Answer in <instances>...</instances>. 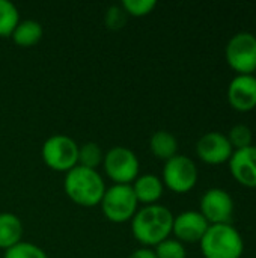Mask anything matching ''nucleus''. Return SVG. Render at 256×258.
Here are the masks:
<instances>
[{
    "label": "nucleus",
    "instance_id": "obj_20",
    "mask_svg": "<svg viewBox=\"0 0 256 258\" xmlns=\"http://www.w3.org/2000/svg\"><path fill=\"white\" fill-rule=\"evenodd\" d=\"M234 151L235 150H241V148H246V147H250L252 142H253V133H252V128L246 124H237L234 125L229 133L226 135Z\"/></svg>",
    "mask_w": 256,
    "mask_h": 258
},
{
    "label": "nucleus",
    "instance_id": "obj_24",
    "mask_svg": "<svg viewBox=\"0 0 256 258\" xmlns=\"http://www.w3.org/2000/svg\"><path fill=\"white\" fill-rule=\"evenodd\" d=\"M127 23V14L122 6H110L106 12V24L110 29H121Z\"/></svg>",
    "mask_w": 256,
    "mask_h": 258
},
{
    "label": "nucleus",
    "instance_id": "obj_23",
    "mask_svg": "<svg viewBox=\"0 0 256 258\" xmlns=\"http://www.w3.org/2000/svg\"><path fill=\"white\" fill-rule=\"evenodd\" d=\"M121 6L127 15L145 17L154 11V8L157 6V2L155 0H122Z\"/></svg>",
    "mask_w": 256,
    "mask_h": 258
},
{
    "label": "nucleus",
    "instance_id": "obj_7",
    "mask_svg": "<svg viewBox=\"0 0 256 258\" xmlns=\"http://www.w3.org/2000/svg\"><path fill=\"white\" fill-rule=\"evenodd\" d=\"M199 178L196 163L184 156L177 154L172 159L164 162L163 166V184L175 194H187L190 192Z\"/></svg>",
    "mask_w": 256,
    "mask_h": 258
},
{
    "label": "nucleus",
    "instance_id": "obj_9",
    "mask_svg": "<svg viewBox=\"0 0 256 258\" xmlns=\"http://www.w3.org/2000/svg\"><path fill=\"white\" fill-rule=\"evenodd\" d=\"M234 209V198L228 190L220 187H211L205 190L199 203V213L210 225L231 224Z\"/></svg>",
    "mask_w": 256,
    "mask_h": 258
},
{
    "label": "nucleus",
    "instance_id": "obj_17",
    "mask_svg": "<svg viewBox=\"0 0 256 258\" xmlns=\"http://www.w3.org/2000/svg\"><path fill=\"white\" fill-rule=\"evenodd\" d=\"M44 35L42 26L35 20H23L12 32V39L20 47H32L41 41Z\"/></svg>",
    "mask_w": 256,
    "mask_h": 258
},
{
    "label": "nucleus",
    "instance_id": "obj_22",
    "mask_svg": "<svg viewBox=\"0 0 256 258\" xmlns=\"http://www.w3.org/2000/svg\"><path fill=\"white\" fill-rule=\"evenodd\" d=\"M3 258H48L47 254L36 245L30 242H20L15 246L9 248Z\"/></svg>",
    "mask_w": 256,
    "mask_h": 258
},
{
    "label": "nucleus",
    "instance_id": "obj_11",
    "mask_svg": "<svg viewBox=\"0 0 256 258\" xmlns=\"http://www.w3.org/2000/svg\"><path fill=\"white\" fill-rule=\"evenodd\" d=\"M229 106L241 113L250 112L256 107V76L235 74L226 91Z\"/></svg>",
    "mask_w": 256,
    "mask_h": 258
},
{
    "label": "nucleus",
    "instance_id": "obj_1",
    "mask_svg": "<svg viewBox=\"0 0 256 258\" xmlns=\"http://www.w3.org/2000/svg\"><path fill=\"white\" fill-rule=\"evenodd\" d=\"M174 225L172 212L160 204L145 206L137 210L131 219V231L139 243L145 248L157 246L169 239Z\"/></svg>",
    "mask_w": 256,
    "mask_h": 258
},
{
    "label": "nucleus",
    "instance_id": "obj_13",
    "mask_svg": "<svg viewBox=\"0 0 256 258\" xmlns=\"http://www.w3.org/2000/svg\"><path fill=\"white\" fill-rule=\"evenodd\" d=\"M234 180L249 189H256V145L235 150L228 162Z\"/></svg>",
    "mask_w": 256,
    "mask_h": 258
},
{
    "label": "nucleus",
    "instance_id": "obj_18",
    "mask_svg": "<svg viewBox=\"0 0 256 258\" xmlns=\"http://www.w3.org/2000/svg\"><path fill=\"white\" fill-rule=\"evenodd\" d=\"M18 23L20 14L17 6L9 0H0V36H11Z\"/></svg>",
    "mask_w": 256,
    "mask_h": 258
},
{
    "label": "nucleus",
    "instance_id": "obj_8",
    "mask_svg": "<svg viewBox=\"0 0 256 258\" xmlns=\"http://www.w3.org/2000/svg\"><path fill=\"white\" fill-rule=\"evenodd\" d=\"M103 165L106 174L115 184H131L139 177V159L127 147H113L104 154Z\"/></svg>",
    "mask_w": 256,
    "mask_h": 258
},
{
    "label": "nucleus",
    "instance_id": "obj_19",
    "mask_svg": "<svg viewBox=\"0 0 256 258\" xmlns=\"http://www.w3.org/2000/svg\"><path fill=\"white\" fill-rule=\"evenodd\" d=\"M104 154L101 148L95 142H86L81 147H78V166L88 168V169H95L103 163Z\"/></svg>",
    "mask_w": 256,
    "mask_h": 258
},
{
    "label": "nucleus",
    "instance_id": "obj_12",
    "mask_svg": "<svg viewBox=\"0 0 256 258\" xmlns=\"http://www.w3.org/2000/svg\"><path fill=\"white\" fill-rule=\"evenodd\" d=\"M208 227L210 224L199 212L187 210L178 216H174L172 233L181 243H199Z\"/></svg>",
    "mask_w": 256,
    "mask_h": 258
},
{
    "label": "nucleus",
    "instance_id": "obj_6",
    "mask_svg": "<svg viewBox=\"0 0 256 258\" xmlns=\"http://www.w3.org/2000/svg\"><path fill=\"white\" fill-rule=\"evenodd\" d=\"M225 59L237 74H255L256 71V35L250 32H238L226 44Z\"/></svg>",
    "mask_w": 256,
    "mask_h": 258
},
{
    "label": "nucleus",
    "instance_id": "obj_15",
    "mask_svg": "<svg viewBox=\"0 0 256 258\" xmlns=\"http://www.w3.org/2000/svg\"><path fill=\"white\" fill-rule=\"evenodd\" d=\"M23 224L14 213H0V249L8 251L21 242Z\"/></svg>",
    "mask_w": 256,
    "mask_h": 258
},
{
    "label": "nucleus",
    "instance_id": "obj_2",
    "mask_svg": "<svg viewBox=\"0 0 256 258\" xmlns=\"http://www.w3.org/2000/svg\"><path fill=\"white\" fill-rule=\"evenodd\" d=\"M63 189L72 203L81 207H95L103 200L106 184L98 171L77 165L66 172Z\"/></svg>",
    "mask_w": 256,
    "mask_h": 258
},
{
    "label": "nucleus",
    "instance_id": "obj_5",
    "mask_svg": "<svg viewBox=\"0 0 256 258\" xmlns=\"http://www.w3.org/2000/svg\"><path fill=\"white\" fill-rule=\"evenodd\" d=\"M42 159L45 165L57 172H68L78 162V145L66 135H53L42 145Z\"/></svg>",
    "mask_w": 256,
    "mask_h": 258
},
{
    "label": "nucleus",
    "instance_id": "obj_3",
    "mask_svg": "<svg viewBox=\"0 0 256 258\" xmlns=\"http://www.w3.org/2000/svg\"><path fill=\"white\" fill-rule=\"evenodd\" d=\"M199 245L205 258H241L244 254L243 236L231 224L210 225Z\"/></svg>",
    "mask_w": 256,
    "mask_h": 258
},
{
    "label": "nucleus",
    "instance_id": "obj_25",
    "mask_svg": "<svg viewBox=\"0 0 256 258\" xmlns=\"http://www.w3.org/2000/svg\"><path fill=\"white\" fill-rule=\"evenodd\" d=\"M128 258H157L155 252L149 248H139L136 251H133Z\"/></svg>",
    "mask_w": 256,
    "mask_h": 258
},
{
    "label": "nucleus",
    "instance_id": "obj_14",
    "mask_svg": "<svg viewBox=\"0 0 256 258\" xmlns=\"http://www.w3.org/2000/svg\"><path fill=\"white\" fill-rule=\"evenodd\" d=\"M131 187L137 198V203H142L146 206L155 204L163 197V190H164V184L161 178H158L154 174H145V175L137 177L133 181Z\"/></svg>",
    "mask_w": 256,
    "mask_h": 258
},
{
    "label": "nucleus",
    "instance_id": "obj_21",
    "mask_svg": "<svg viewBox=\"0 0 256 258\" xmlns=\"http://www.w3.org/2000/svg\"><path fill=\"white\" fill-rule=\"evenodd\" d=\"M154 252L157 258H187V251H186L184 243L170 237L158 243Z\"/></svg>",
    "mask_w": 256,
    "mask_h": 258
},
{
    "label": "nucleus",
    "instance_id": "obj_26",
    "mask_svg": "<svg viewBox=\"0 0 256 258\" xmlns=\"http://www.w3.org/2000/svg\"><path fill=\"white\" fill-rule=\"evenodd\" d=\"M255 76H256V71H255Z\"/></svg>",
    "mask_w": 256,
    "mask_h": 258
},
{
    "label": "nucleus",
    "instance_id": "obj_4",
    "mask_svg": "<svg viewBox=\"0 0 256 258\" xmlns=\"http://www.w3.org/2000/svg\"><path fill=\"white\" fill-rule=\"evenodd\" d=\"M100 204L104 216L115 224L131 221L139 206L131 184H113L106 189Z\"/></svg>",
    "mask_w": 256,
    "mask_h": 258
},
{
    "label": "nucleus",
    "instance_id": "obj_16",
    "mask_svg": "<svg viewBox=\"0 0 256 258\" xmlns=\"http://www.w3.org/2000/svg\"><path fill=\"white\" fill-rule=\"evenodd\" d=\"M149 148L157 159L166 162L178 154V139L167 130H158L151 136Z\"/></svg>",
    "mask_w": 256,
    "mask_h": 258
},
{
    "label": "nucleus",
    "instance_id": "obj_10",
    "mask_svg": "<svg viewBox=\"0 0 256 258\" xmlns=\"http://www.w3.org/2000/svg\"><path fill=\"white\" fill-rule=\"evenodd\" d=\"M234 148L225 133L208 132L196 142V156L207 165L228 163Z\"/></svg>",
    "mask_w": 256,
    "mask_h": 258
}]
</instances>
